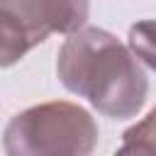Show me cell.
<instances>
[{"label":"cell","instance_id":"6da1fadb","mask_svg":"<svg viewBox=\"0 0 156 156\" xmlns=\"http://www.w3.org/2000/svg\"><path fill=\"white\" fill-rule=\"evenodd\" d=\"M61 83L102 112L105 117H134L146 100V76L139 58L105 29L85 27L73 32L56 61Z\"/></svg>","mask_w":156,"mask_h":156},{"label":"cell","instance_id":"7a4b0ae2","mask_svg":"<svg viewBox=\"0 0 156 156\" xmlns=\"http://www.w3.org/2000/svg\"><path fill=\"white\" fill-rule=\"evenodd\" d=\"M98 141L93 117L73 102L34 105L5 127V151L10 156H61L90 154Z\"/></svg>","mask_w":156,"mask_h":156},{"label":"cell","instance_id":"3957f363","mask_svg":"<svg viewBox=\"0 0 156 156\" xmlns=\"http://www.w3.org/2000/svg\"><path fill=\"white\" fill-rule=\"evenodd\" d=\"M39 5L49 32L73 34L88 20V0H39Z\"/></svg>","mask_w":156,"mask_h":156},{"label":"cell","instance_id":"277c9868","mask_svg":"<svg viewBox=\"0 0 156 156\" xmlns=\"http://www.w3.org/2000/svg\"><path fill=\"white\" fill-rule=\"evenodd\" d=\"M119 154H156V107L134 127L124 132Z\"/></svg>","mask_w":156,"mask_h":156},{"label":"cell","instance_id":"5b68a950","mask_svg":"<svg viewBox=\"0 0 156 156\" xmlns=\"http://www.w3.org/2000/svg\"><path fill=\"white\" fill-rule=\"evenodd\" d=\"M129 49L132 54L156 71V20H141L129 27Z\"/></svg>","mask_w":156,"mask_h":156}]
</instances>
